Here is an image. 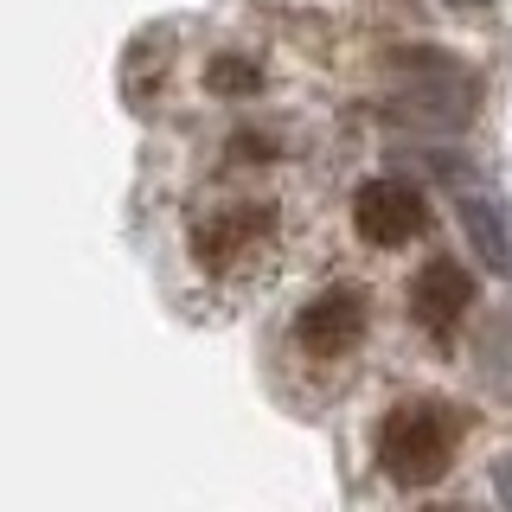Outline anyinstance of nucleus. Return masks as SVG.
I'll use <instances>...</instances> for the list:
<instances>
[{"label":"nucleus","instance_id":"1","mask_svg":"<svg viewBox=\"0 0 512 512\" xmlns=\"http://www.w3.org/2000/svg\"><path fill=\"white\" fill-rule=\"evenodd\" d=\"M461 436H468V423H461L455 404L410 397V404H397V410L378 423L372 455H378V468L391 474L397 487H436V480L455 468Z\"/></svg>","mask_w":512,"mask_h":512},{"label":"nucleus","instance_id":"2","mask_svg":"<svg viewBox=\"0 0 512 512\" xmlns=\"http://www.w3.org/2000/svg\"><path fill=\"white\" fill-rule=\"evenodd\" d=\"M269 237H276V212H269L263 199H250V205H218V212H205L199 224H192V250H199V263L212 269V276H224V269H237V263H250V256H263Z\"/></svg>","mask_w":512,"mask_h":512},{"label":"nucleus","instance_id":"3","mask_svg":"<svg viewBox=\"0 0 512 512\" xmlns=\"http://www.w3.org/2000/svg\"><path fill=\"white\" fill-rule=\"evenodd\" d=\"M352 224H359L365 244L378 250H404L429 231V199L410 180H365L352 192Z\"/></svg>","mask_w":512,"mask_h":512},{"label":"nucleus","instance_id":"4","mask_svg":"<svg viewBox=\"0 0 512 512\" xmlns=\"http://www.w3.org/2000/svg\"><path fill=\"white\" fill-rule=\"evenodd\" d=\"M295 340L308 359H346L352 346L365 340V288H320L308 308L295 314Z\"/></svg>","mask_w":512,"mask_h":512},{"label":"nucleus","instance_id":"5","mask_svg":"<svg viewBox=\"0 0 512 512\" xmlns=\"http://www.w3.org/2000/svg\"><path fill=\"white\" fill-rule=\"evenodd\" d=\"M468 308H474V276L455 263V256H436V263L416 269V282H410V314H416V327L448 333V327H461V314H468Z\"/></svg>","mask_w":512,"mask_h":512},{"label":"nucleus","instance_id":"6","mask_svg":"<svg viewBox=\"0 0 512 512\" xmlns=\"http://www.w3.org/2000/svg\"><path fill=\"white\" fill-rule=\"evenodd\" d=\"M455 212H461V224H468V244H474L480 263L500 269V276H512V212H506L500 192L461 180L455 186Z\"/></svg>","mask_w":512,"mask_h":512},{"label":"nucleus","instance_id":"7","mask_svg":"<svg viewBox=\"0 0 512 512\" xmlns=\"http://www.w3.org/2000/svg\"><path fill=\"white\" fill-rule=\"evenodd\" d=\"M212 90H256V71L224 58V64H212Z\"/></svg>","mask_w":512,"mask_h":512},{"label":"nucleus","instance_id":"8","mask_svg":"<svg viewBox=\"0 0 512 512\" xmlns=\"http://www.w3.org/2000/svg\"><path fill=\"white\" fill-rule=\"evenodd\" d=\"M455 7H487V0H455Z\"/></svg>","mask_w":512,"mask_h":512}]
</instances>
